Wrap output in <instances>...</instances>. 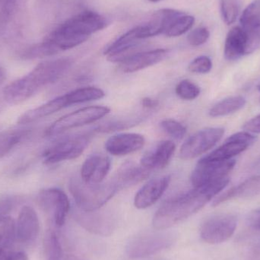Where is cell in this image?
Listing matches in <instances>:
<instances>
[{
    "label": "cell",
    "instance_id": "1",
    "mask_svg": "<svg viewBox=\"0 0 260 260\" xmlns=\"http://www.w3.org/2000/svg\"><path fill=\"white\" fill-rule=\"evenodd\" d=\"M230 182L229 177L170 199L153 218L155 229H168L192 216L221 192Z\"/></svg>",
    "mask_w": 260,
    "mask_h": 260
},
{
    "label": "cell",
    "instance_id": "2",
    "mask_svg": "<svg viewBox=\"0 0 260 260\" xmlns=\"http://www.w3.org/2000/svg\"><path fill=\"white\" fill-rule=\"evenodd\" d=\"M73 64V59L69 57L41 62L28 74L11 82L4 88L5 101L10 105H18L25 102L44 87L59 80Z\"/></svg>",
    "mask_w": 260,
    "mask_h": 260
},
{
    "label": "cell",
    "instance_id": "3",
    "mask_svg": "<svg viewBox=\"0 0 260 260\" xmlns=\"http://www.w3.org/2000/svg\"><path fill=\"white\" fill-rule=\"evenodd\" d=\"M108 22L93 11H83L64 21L46 38L58 51L70 50L83 44L92 34L102 30Z\"/></svg>",
    "mask_w": 260,
    "mask_h": 260
},
{
    "label": "cell",
    "instance_id": "4",
    "mask_svg": "<svg viewBox=\"0 0 260 260\" xmlns=\"http://www.w3.org/2000/svg\"><path fill=\"white\" fill-rule=\"evenodd\" d=\"M69 189L78 207L84 212L99 210L119 191L112 180L91 184L84 182L80 176H73L70 179Z\"/></svg>",
    "mask_w": 260,
    "mask_h": 260
},
{
    "label": "cell",
    "instance_id": "5",
    "mask_svg": "<svg viewBox=\"0 0 260 260\" xmlns=\"http://www.w3.org/2000/svg\"><path fill=\"white\" fill-rule=\"evenodd\" d=\"M177 237L174 232L167 229L142 232L129 240L126 253L131 259L148 257L171 247L177 241Z\"/></svg>",
    "mask_w": 260,
    "mask_h": 260
},
{
    "label": "cell",
    "instance_id": "6",
    "mask_svg": "<svg viewBox=\"0 0 260 260\" xmlns=\"http://www.w3.org/2000/svg\"><path fill=\"white\" fill-rule=\"evenodd\" d=\"M111 112L105 106H91L73 111L56 120L47 130L48 136H55L74 128L91 124L105 117Z\"/></svg>",
    "mask_w": 260,
    "mask_h": 260
},
{
    "label": "cell",
    "instance_id": "7",
    "mask_svg": "<svg viewBox=\"0 0 260 260\" xmlns=\"http://www.w3.org/2000/svg\"><path fill=\"white\" fill-rule=\"evenodd\" d=\"M238 225V218L233 214H219L206 219L200 229V237L206 243L218 244L230 239Z\"/></svg>",
    "mask_w": 260,
    "mask_h": 260
},
{
    "label": "cell",
    "instance_id": "8",
    "mask_svg": "<svg viewBox=\"0 0 260 260\" xmlns=\"http://www.w3.org/2000/svg\"><path fill=\"white\" fill-rule=\"evenodd\" d=\"M224 129L221 127H209L199 130L188 138L182 145L180 157L182 160L196 158L212 149L223 137Z\"/></svg>",
    "mask_w": 260,
    "mask_h": 260
},
{
    "label": "cell",
    "instance_id": "9",
    "mask_svg": "<svg viewBox=\"0 0 260 260\" xmlns=\"http://www.w3.org/2000/svg\"><path fill=\"white\" fill-rule=\"evenodd\" d=\"M236 161L229 160H199L191 174V183L193 188L202 187L227 177L234 169Z\"/></svg>",
    "mask_w": 260,
    "mask_h": 260
},
{
    "label": "cell",
    "instance_id": "10",
    "mask_svg": "<svg viewBox=\"0 0 260 260\" xmlns=\"http://www.w3.org/2000/svg\"><path fill=\"white\" fill-rule=\"evenodd\" d=\"M89 143L86 135L70 136L56 142L44 153V163L53 165L63 160H73L82 155Z\"/></svg>",
    "mask_w": 260,
    "mask_h": 260
},
{
    "label": "cell",
    "instance_id": "11",
    "mask_svg": "<svg viewBox=\"0 0 260 260\" xmlns=\"http://www.w3.org/2000/svg\"><path fill=\"white\" fill-rule=\"evenodd\" d=\"M40 202L55 225L57 228L63 226L70 209L67 194L58 188L44 189L40 194Z\"/></svg>",
    "mask_w": 260,
    "mask_h": 260
},
{
    "label": "cell",
    "instance_id": "12",
    "mask_svg": "<svg viewBox=\"0 0 260 260\" xmlns=\"http://www.w3.org/2000/svg\"><path fill=\"white\" fill-rule=\"evenodd\" d=\"M256 137L247 131L239 132L229 136L225 142L213 151L203 157L205 160H229L250 148Z\"/></svg>",
    "mask_w": 260,
    "mask_h": 260
},
{
    "label": "cell",
    "instance_id": "13",
    "mask_svg": "<svg viewBox=\"0 0 260 260\" xmlns=\"http://www.w3.org/2000/svg\"><path fill=\"white\" fill-rule=\"evenodd\" d=\"M240 27L247 37V54L254 52L260 44V3H250L240 18Z\"/></svg>",
    "mask_w": 260,
    "mask_h": 260
},
{
    "label": "cell",
    "instance_id": "14",
    "mask_svg": "<svg viewBox=\"0 0 260 260\" xmlns=\"http://www.w3.org/2000/svg\"><path fill=\"white\" fill-rule=\"evenodd\" d=\"M26 0H0V36L17 33L22 20Z\"/></svg>",
    "mask_w": 260,
    "mask_h": 260
},
{
    "label": "cell",
    "instance_id": "15",
    "mask_svg": "<svg viewBox=\"0 0 260 260\" xmlns=\"http://www.w3.org/2000/svg\"><path fill=\"white\" fill-rule=\"evenodd\" d=\"M138 33L139 26L128 30L111 44L105 51V55L108 56V60L120 63L126 58L138 53L136 50L139 49L141 43Z\"/></svg>",
    "mask_w": 260,
    "mask_h": 260
},
{
    "label": "cell",
    "instance_id": "16",
    "mask_svg": "<svg viewBox=\"0 0 260 260\" xmlns=\"http://www.w3.org/2000/svg\"><path fill=\"white\" fill-rule=\"evenodd\" d=\"M111 168V160L108 155L99 153L91 154L82 164L81 179L85 183L91 184L103 183Z\"/></svg>",
    "mask_w": 260,
    "mask_h": 260
},
{
    "label": "cell",
    "instance_id": "17",
    "mask_svg": "<svg viewBox=\"0 0 260 260\" xmlns=\"http://www.w3.org/2000/svg\"><path fill=\"white\" fill-rule=\"evenodd\" d=\"M171 182V177L169 175L157 177L147 182L135 196V206L139 209H145L153 206L166 192Z\"/></svg>",
    "mask_w": 260,
    "mask_h": 260
},
{
    "label": "cell",
    "instance_id": "18",
    "mask_svg": "<svg viewBox=\"0 0 260 260\" xmlns=\"http://www.w3.org/2000/svg\"><path fill=\"white\" fill-rule=\"evenodd\" d=\"M97 211L84 212L80 210L76 213V221L87 232L100 236H109L115 230V221L110 215Z\"/></svg>",
    "mask_w": 260,
    "mask_h": 260
},
{
    "label": "cell",
    "instance_id": "19",
    "mask_svg": "<svg viewBox=\"0 0 260 260\" xmlns=\"http://www.w3.org/2000/svg\"><path fill=\"white\" fill-rule=\"evenodd\" d=\"M145 143V138L139 133H117L106 141L105 149L111 155L124 156L139 151Z\"/></svg>",
    "mask_w": 260,
    "mask_h": 260
},
{
    "label": "cell",
    "instance_id": "20",
    "mask_svg": "<svg viewBox=\"0 0 260 260\" xmlns=\"http://www.w3.org/2000/svg\"><path fill=\"white\" fill-rule=\"evenodd\" d=\"M16 238L19 242L29 244L35 242L40 233V221L36 211L25 206L20 211L15 223Z\"/></svg>",
    "mask_w": 260,
    "mask_h": 260
},
{
    "label": "cell",
    "instance_id": "21",
    "mask_svg": "<svg viewBox=\"0 0 260 260\" xmlns=\"http://www.w3.org/2000/svg\"><path fill=\"white\" fill-rule=\"evenodd\" d=\"M184 12L171 9H163L156 11L148 22L139 25V39L143 40L145 38L157 36L160 34L165 33L170 24L180 15H183Z\"/></svg>",
    "mask_w": 260,
    "mask_h": 260
},
{
    "label": "cell",
    "instance_id": "22",
    "mask_svg": "<svg viewBox=\"0 0 260 260\" xmlns=\"http://www.w3.org/2000/svg\"><path fill=\"white\" fill-rule=\"evenodd\" d=\"M165 49H156L148 51L138 52L120 62L119 70L124 73H133L163 61L168 56Z\"/></svg>",
    "mask_w": 260,
    "mask_h": 260
},
{
    "label": "cell",
    "instance_id": "23",
    "mask_svg": "<svg viewBox=\"0 0 260 260\" xmlns=\"http://www.w3.org/2000/svg\"><path fill=\"white\" fill-rule=\"evenodd\" d=\"M176 151V145L171 140L159 142L155 148L141 158L140 165L150 171L166 168Z\"/></svg>",
    "mask_w": 260,
    "mask_h": 260
},
{
    "label": "cell",
    "instance_id": "24",
    "mask_svg": "<svg viewBox=\"0 0 260 260\" xmlns=\"http://www.w3.org/2000/svg\"><path fill=\"white\" fill-rule=\"evenodd\" d=\"M151 171L139 164L133 161H126L117 170L113 178L118 190L138 184L148 178Z\"/></svg>",
    "mask_w": 260,
    "mask_h": 260
},
{
    "label": "cell",
    "instance_id": "25",
    "mask_svg": "<svg viewBox=\"0 0 260 260\" xmlns=\"http://www.w3.org/2000/svg\"><path fill=\"white\" fill-rule=\"evenodd\" d=\"M16 240L15 223L10 218L2 224L0 229V260H28L24 252L13 250Z\"/></svg>",
    "mask_w": 260,
    "mask_h": 260
},
{
    "label": "cell",
    "instance_id": "26",
    "mask_svg": "<svg viewBox=\"0 0 260 260\" xmlns=\"http://www.w3.org/2000/svg\"><path fill=\"white\" fill-rule=\"evenodd\" d=\"M259 194H260V175L253 176L214 199L212 206H218L221 203L234 199L251 198Z\"/></svg>",
    "mask_w": 260,
    "mask_h": 260
},
{
    "label": "cell",
    "instance_id": "27",
    "mask_svg": "<svg viewBox=\"0 0 260 260\" xmlns=\"http://www.w3.org/2000/svg\"><path fill=\"white\" fill-rule=\"evenodd\" d=\"M247 41L245 34L240 26L232 27L226 37L224 55L226 59L237 60L247 55Z\"/></svg>",
    "mask_w": 260,
    "mask_h": 260
},
{
    "label": "cell",
    "instance_id": "28",
    "mask_svg": "<svg viewBox=\"0 0 260 260\" xmlns=\"http://www.w3.org/2000/svg\"><path fill=\"white\" fill-rule=\"evenodd\" d=\"M67 107L68 105H67V99H66L65 94H63L41 105L38 108H34L24 113L18 119V123L20 124L32 123L40 119L52 115Z\"/></svg>",
    "mask_w": 260,
    "mask_h": 260
},
{
    "label": "cell",
    "instance_id": "29",
    "mask_svg": "<svg viewBox=\"0 0 260 260\" xmlns=\"http://www.w3.org/2000/svg\"><path fill=\"white\" fill-rule=\"evenodd\" d=\"M105 96V93L103 90L91 86L76 88L65 94L68 107L78 105V104L100 100Z\"/></svg>",
    "mask_w": 260,
    "mask_h": 260
},
{
    "label": "cell",
    "instance_id": "30",
    "mask_svg": "<svg viewBox=\"0 0 260 260\" xmlns=\"http://www.w3.org/2000/svg\"><path fill=\"white\" fill-rule=\"evenodd\" d=\"M246 105V99L242 96H232L223 99L214 105L209 111L211 117H221L230 115L242 109Z\"/></svg>",
    "mask_w": 260,
    "mask_h": 260
},
{
    "label": "cell",
    "instance_id": "31",
    "mask_svg": "<svg viewBox=\"0 0 260 260\" xmlns=\"http://www.w3.org/2000/svg\"><path fill=\"white\" fill-rule=\"evenodd\" d=\"M27 129H10L0 133V158L10 152L28 136Z\"/></svg>",
    "mask_w": 260,
    "mask_h": 260
},
{
    "label": "cell",
    "instance_id": "32",
    "mask_svg": "<svg viewBox=\"0 0 260 260\" xmlns=\"http://www.w3.org/2000/svg\"><path fill=\"white\" fill-rule=\"evenodd\" d=\"M195 22V18L192 15H183L177 17L165 31V35L169 38L181 36L189 30Z\"/></svg>",
    "mask_w": 260,
    "mask_h": 260
},
{
    "label": "cell",
    "instance_id": "33",
    "mask_svg": "<svg viewBox=\"0 0 260 260\" xmlns=\"http://www.w3.org/2000/svg\"><path fill=\"white\" fill-rule=\"evenodd\" d=\"M47 260H62V249L59 237L54 232H47L44 241Z\"/></svg>",
    "mask_w": 260,
    "mask_h": 260
},
{
    "label": "cell",
    "instance_id": "34",
    "mask_svg": "<svg viewBox=\"0 0 260 260\" xmlns=\"http://www.w3.org/2000/svg\"><path fill=\"white\" fill-rule=\"evenodd\" d=\"M58 53H59L58 50L54 48L51 44H49L47 41H44L26 49L21 53V56L24 59H37V58L53 56Z\"/></svg>",
    "mask_w": 260,
    "mask_h": 260
},
{
    "label": "cell",
    "instance_id": "35",
    "mask_svg": "<svg viewBox=\"0 0 260 260\" xmlns=\"http://www.w3.org/2000/svg\"><path fill=\"white\" fill-rule=\"evenodd\" d=\"M175 92L182 100L193 101L200 96L201 89L192 81L183 79L177 84Z\"/></svg>",
    "mask_w": 260,
    "mask_h": 260
},
{
    "label": "cell",
    "instance_id": "36",
    "mask_svg": "<svg viewBox=\"0 0 260 260\" xmlns=\"http://www.w3.org/2000/svg\"><path fill=\"white\" fill-rule=\"evenodd\" d=\"M221 13L228 25L234 24L239 15L240 0H221Z\"/></svg>",
    "mask_w": 260,
    "mask_h": 260
},
{
    "label": "cell",
    "instance_id": "37",
    "mask_svg": "<svg viewBox=\"0 0 260 260\" xmlns=\"http://www.w3.org/2000/svg\"><path fill=\"white\" fill-rule=\"evenodd\" d=\"M162 129L176 139H182L186 133V126L173 119H165L160 122Z\"/></svg>",
    "mask_w": 260,
    "mask_h": 260
},
{
    "label": "cell",
    "instance_id": "38",
    "mask_svg": "<svg viewBox=\"0 0 260 260\" xmlns=\"http://www.w3.org/2000/svg\"><path fill=\"white\" fill-rule=\"evenodd\" d=\"M212 69V59L206 56H200L195 58L188 66V70L191 73L197 74H207Z\"/></svg>",
    "mask_w": 260,
    "mask_h": 260
},
{
    "label": "cell",
    "instance_id": "39",
    "mask_svg": "<svg viewBox=\"0 0 260 260\" xmlns=\"http://www.w3.org/2000/svg\"><path fill=\"white\" fill-rule=\"evenodd\" d=\"M210 33L207 27H200L192 30L188 35L187 41L192 47H199L207 42Z\"/></svg>",
    "mask_w": 260,
    "mask_h": 260
},
{
    "label": "cell",
    "instance_id": "40",
    "mask_svg": "<svg viewBox=\"0 0 260 260\" xmlns=\"http://www.w3.org/2000/svg\"><path fill=\"white\" fill-rule=\"evenodd\" d=\"M15 205L16 199L12 196H6L0 199V225L11 218V213Z\"/></svg>",
    "mask_w": 260,
    "mask_h": 260
},
{
    "label": "cell",
    "instance_id": "41",
    "mask_svg": "<svg viewBox=\"0 0 260 260\" xmlns=\"http://www.w3.org/2000/svg\"><path fill=\"white\" fill-rule=\"evenodd\" d=\"M243 129L252 134H260V114L246 122Z\"/></svg>",
    "mask_w": 260,
    "mask_h": 260
},
{
    "label": "cell",
    "instance_id": "42",
    "mask_svg": "<svg viewBox=\"0 0 260 260\" xmlns=\"http://www.w3.org/2000/svg\"><path fill=\"white\" fill-rule=\"evenodd\" d=\"M247 224L252 229L260 230V208L252 211L247 217Z\"/></svg>",
    "mask_w": 260,
    "mask_h": 260
},
{
    "label": "cell",
    "instance_id": "43",
    "mask_svg": "<svg viewBox=\"0 0 260 260\" xmlns=\"http://www.w3.org/2000/svg\"><path fill=\"white\" fill-rule=\"evenodd\" d=\"M141 105L145 109L153 110L155 109L159 105V102L155 99L151 98H145L141 101Z\"/></svg>",
    "mask_w": 260,
    "mask_h": 260
},
{
    "label": "cell",
    "instance_id": "44",
    "mask_svg": "<svg viewBox=\"0 0 260 260\" xmlns=\"http://www.w3.org/2000/svg\"><path fill=\"white\" fill-rule=\"evenodd\" d=\"M55 1H56V0H37L38 6H48V5L54 3Z\"/></svg>",
    "mask_w": 260,
    "mask_h": 260
},
{
    "label": "cell",
    "instance_id": "45",
    "mask_svg": "<svg viewBox=\"0 0 260 260\" xmlns=\"http://www.w3.org/2000/svg\"><path fill=\"white\" fill-rule=\"evenodd\" d=\"M6 79V73L4 69L0 67V85L4 82L5 79Z\"/></svg>",
    "mask_w": 260,
    "mask_h": 260
},
{
    "label": "cell",
    "instance_id": "46",
    "mask_svg": "<svg viewBox=\"0 0 260 260\" xmlns=\"http://www.w3.org/2000/svg\"><path fill=\"white\" fill-rule=\"evenodd\" d=\"M148 1L151 2V3H157V2L160 1V0H148Z\"/></svg>",
    "mask_w": 260,
    "mask_h": 260
},
{
    "label": "cell",
    "instance_id": "47",
    "mask_svg": "<svg viewBox=\"0 0 260 260\" xmlns=\"http://www.w3.org/2000/svg\"><path fill=\"white\" fill-rule=\"evenodd\" d=\"M258 89H259V91H260V85L258 86Z\"/></svg>",
    "mask_w": 260,
    "mask_h": 260
},
{
    "label": "cell",
    "instance_id": "48",
    "mask_svg": "<svg viewBox=\"0 0 260 260\" xmlns=\"http://www.w3.org/2000/svg\"><path fill=\"white\" fill-rule=\"evenodd\" d=\"M259 102H260V99H259Z\"/></svg>",
    "mask_w": 260,
    "mask_h": 260
},
{
    "label": "cell",
    "instance_id": "49",
    "mask_svg": "<svg viewBox=\"0 0 260 260\" xmlns=\"http://www.w3.org/2000/svg\"></svg>",
    "mask_w": 260,
    "mask_h": 260
}]
</instances>
